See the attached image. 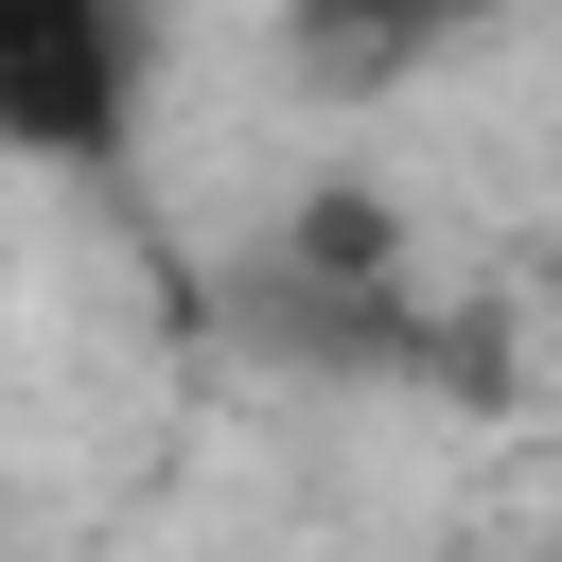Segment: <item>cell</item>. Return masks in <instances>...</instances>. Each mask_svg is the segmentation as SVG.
Listing matches in <instances>:
<instances>
[{
	"mask_svg": "<svg viewBox=\"0 0 562 562\" xmlns=\"http://www.w3.org/2000/svg\"><path fill=\"white\" fill-rule=\"evenodd\" d=\"M527 562H562V544H527Z\"/></svg>",
	"mask_w": 562,
	"mask_h": 562,
	"instance_id": "obj_3",
	"label": "cell"
},
{
	"mask_svg": "<svg viewBox=\"0 0 562 562\" xmlns=\"http://www.w3.org/2000/svg\"><path fill=\"white\" fill-rule=\"evenodd\" d=\"M527 0H281V70L316 88V105H386V88H422V70H457L474 35H509Z\"/></svg>",
	"mask_w": 562,
	"mask_h": 562,
	"instance_id": "obj_2",
	"label": "cell"
},
{
	"mask_svg": "<svg viewBox=\"0 0 562 562\" xmlns=\"http://www.w3.org/2000/svg\"><path fill=\"white\" fill-rule=\"evenodd\" d=\"M140 140V0H0V158L105 176Z\"/></svg>",
	"mask_w": 562,
	"mask_h": 562,
	"instance_id": "obj_1",
	"label": "cell"
}]
</instances>
